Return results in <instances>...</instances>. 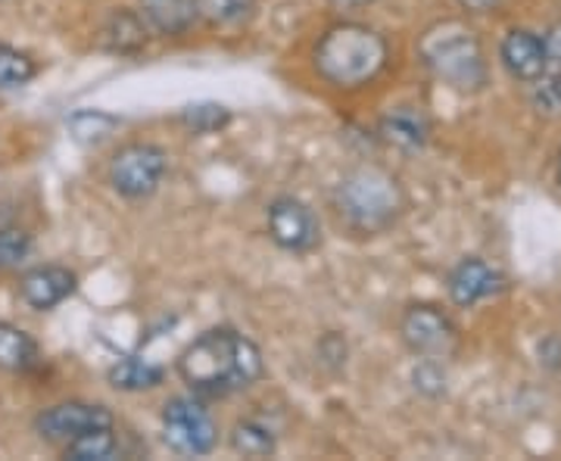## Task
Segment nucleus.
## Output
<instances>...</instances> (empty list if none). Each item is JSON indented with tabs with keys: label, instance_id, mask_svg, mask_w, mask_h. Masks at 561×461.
Returning a JSON list of instances; mask_svg holds the SVG:
<instances>
[{
	"label": "nucleus",
	"instance_id": "nucleus-30",
	"mask_svg": "<svg viewBox=\"0 0 561 461\" xmlns=\"http://www.w3.org/2000/svg\"><path fill=\"white\" fill-rule=\"evenodd\" d=\"M559 178H561V160H559Z\"/></svg>",
	"mask_w": 561,
	"mask_h": 461
},
{
	"label": "nucleus",
	"instance_id": "nucleus-24",
	"mask_svg": "<svg viewBox=\"0 0 561 461\" xmlns=\"http://www.w3.org/2000/svg\"><path fill=\"white\" fill-rule=\"evenodd\" d=\"M534 106L546 116H561V69H556L552 76L542 72L534 81Z\"/></svg>",
	"mask_w": 561,
	"mask_h": 461
},
{
	"label": "nucleus",
	"instance_id": "nucleus-27",
	"mask_svg": "<svg viewBox=\"0 0 561 461\" xmlns=\"http://www.w3.org/2000/svg\"><path fill=\"white\" fill-rule=\"evenodd\" d=\"M542 50H546V62L561 69V22H556V25L542 35Z\"/></svg>",
	"mask_w": 561,
	"mask_h": 461
},
{
	"label": "nucleus",
	"instance_id": "nucleus-7",
	"mask_svg": "<svg viewBox=\"0 0 561 461\" xmlns=\"http://www.w3.org/2000/svg\"><path fill=\"white\" fill-rule=\"evenodd\" d=\"M400 334L405 346L421 359H437L456 346V324L437 306H412L402 315Z\"/></svg>",
	"mask_w": 561,
	"mask_h": 461
},
{
	"label": "nucleus",
	"instance_id": "nucleus-29",
	"mask_svg": "<svg viewBox=\"0 0 561 461\" xmlns=\"http://www.w3.org/2000/svg\"><path fill=\"white\" fill-rule=\"evenodd\" d=\"M371 0H331V7L337 10H359V7H368Z\"/></svg>",
	"mask_w": 561,
	"mask_h": 461
},
{
	"label": "nucleus",
	"instance_id": "nucleus-15",
	"mask_svg": "<svg viewBox=\"0 0 561 461\" xmlns=\"http://www.w3.org/2000/svg\"><path fill=\"white\" fill-rule=\"evenodd\" d=\"M103 41L113 54H138L147 44V22L140 20L138 13L116 10L103 28Z\"/></svg>",
	"mask_w": 561,
	"mask_h": 461
},
{
	"label": "nucleus",
	"instance_id": "nucleus-8",
	"mask_svg": "<svg viewBox=\"0 0 561 461\" xmlns=\"http://www.w3.org/2000/svg\"><path fill=\"white\" fill-rule=\"evenodd\" d=\"M268 234L287 253H309L319 243V219L302 200L278 197L268 206Z\"/></svg>",
	"mask_w": 561,
	"mask_h": 461
},
{
	"label": "nucleus",
	"instance_id": "nucleus-20",
	"mask_svg": "<svg viewBox=\"0 0 561 461\" xmlns=\"http://www.w3.org/2000/svg\"><path fill=\"white\" fill-rule=\"evenodd\" d=\"M35 60L28 54H22L10 44H0V91H10V88H22L35 79Z\"/></svg>",
	"mask_w": 561,
	"mask_h": 461
},
{
	"label": "nucleus",
	"instance_id": "nucleus-21",
	"mask_svg": "<svg viewBox=\"0 0 561 461\" xmlns=\"http://www.w3.org/2000/svg\"><path fill=\"white\" fill-rule=\"evenodd\" d=\"M253 3L256 0H194L197 16L209 25H234L247 20L253 13Z\"/></svg>",
	"mask_w": 561,
	"mask_h": 461
},
{
	"label": "nucleus",
	"instance_id": "nucleus-28",
	"mask_svg": "<svg viewBox=\"0 0 561 461\" xmlns=\"http://www.w3.org/2000/svg\"><path fill=\"white\" fill-rule=\"evenodd\" d=\"M461 7H468V10H474V13H483V10H490L496 0H459Z\"/></svg>",
	"mask_w": 561,
	"mask_h": 461
},
{
	"label": "nucleus",
	"instance_id": "nucleus-17",
	"mask_svg": "<svg viewBox=\"0 0 561 461\" xmlns=\"http://www.w3.org/2000/svg\"><path fill=\"white\" fill-rule=\"evenodd\" d=\"M38 361L35 341L10 321H0V368L3 371H28Z\"/></svg>",
	"mask_w": 561,
	"mask_h": 461
},
{
	"label": "nucleus",
	"instance_id": "nucleus-11",
	"mask_svg": "<svg viewBox=\"0 0 561 461\" xmlns=\"http://www.w3.org/2000/svg\"><path fill=\"white\" fill-rule=\"evenodd\" d=\"M502 290V275L483 260H461L449 275V297L456 306H478Z\"/></svg>",
	"mask_w": 561,
	"mask_h": 461
},
{
	"label": "nucleus",
	"instance_id": "nucleus-13",
	"mask_svg": "<svg viewBox=\"0 0 561 461\" xmlns=\"http://www.w3.org/2000/svg\"><path fill=\"white\" fill-rule=\"evenodd\" d=\"M431 122L419 106H393L381 119V138L402 153H415L427 143Z\"/></svg>",
	"mask_w": 561,
	"mask_h": 461
},
{
	"label": "nucleus",
	"instance_id": "nucleus-14",
	"mask_svg": "<svg viewBox=\"0 0 561 461\" xmlns=\"http://www.w3.org/2000/svg\"><path fill=\"white\" fill-rule=\"evenodd\" d=\"M138 3L140 20L165 38H179L201 20L194 0H138Z\"/></svg>",
	"mask_w": 561,
	"mask_h": 461
},
{
	"label": "nucleus",
	"instance_id": "nucleus-2",
	"mask_svg": "<svg viewBox=\"0 0 561 461\" xmlns=\"http://www.w3.org/2000/svg\"><path fill=\"white\" fill-rule=\"evenodd\" d=\"M387 66V41L359 22H343L324 32L316 47V69L337 88H359Z\"/></svg>",
	"mask_w": 561,
	"mask_h": 461
},
{
	"label": "nucleus",
	"instance_id": "nucleus-23",
	"mask_svg": "<svg viewBox=\"0 0 561 461\" xmlns=\"http://www.w3.org/2000/svg\"><path fill=\"white\" fill-rule=\"evenodd\" d=\"M116 125H119V119H116V116H110V113H101V110H81V113H76V116L69 119L72 135L84 143L103 141Z\"/></svg>",
	"mask_w": 561,
	"mask_h": 461
},
{
	"label": "nucleus",
	"instance_id": "nucleus-16",
	"mask_svg": "<svg viewBox=\"0 0 561 461\" xmlns=\"http://www.w3.org/2000/svg\"><path fill=\"white\" fill-rule=\"evenodd\" d=\"M110 383L125 393H140V390H153L162 383V368L150 359L140 356H125L110 368Z\"/></svg>",
	"mask_w": 561,
	"mask_h": 461
},
{
	"label": "nucleus",
	"instance_id": "nucleus-10",
	"mask_svg": "<svg viewBox=\"0 0 561 461\" xmlns=\"http://www.w3.org/2000/svg\"><path fill=\"white\" fill-rule=\"evenodd\" d=\"M76 275L62 265H38L32 272H25L20 281V297L32 309L47 312L54 306H60L62 300H69L76 293Z\"/></svg>",
	"mask_w": 561,
	"mask_h": 461
},
{
	"label": "nucleus",
	"instance_id": "nucleus-9",
	"mask_svg": "<svg viewBox=\"0 0 561 461\" xmlns=\"http://www.w3.org/2000/svg\"><path fill=\"white\" fill-rule=\"evenodd\" d=\"M116 418L106 405H91V402H60L47 412L38 415V434L44 440L50 442H66L76 440L88 430H98V427H113Z\"/></svg>",
	"mask_w": 561,
	"mask_h": 461
},
{
	"label": "nucleus",
	"instance_id": "nucleus-19",
	"mask_svg": "<svg viewBox=\"0 0 561 461\" xmlns=\"http://www.w3.org/2000/svg\"><path fill=\"white\" fill-rule=\"evenodd\" d=\"M275 446H278L275 434L256 422L234 424V430H231V449L243 459H268V456H275Z\"/></svg>",
	"mask_w": 561,
	"mask_h": 461
},
{
	"label": "nucleus",
	"instance_id": "nucleus-3",
	"mask_svg": "<svg viewBox=\"0 0 561 461\" xmlns=\"http://www.w3.org/2000/svg\"><path fill=\"white\" fill-rule=\"evenodd\" d=\"M334 206L341 219L359 234H378L390 228L402 209V194L397 178L375 165L353 169L334 191Z\"/></svg>",
	"mask_w": 561,
	"mask_h": 461
},
{
	"label": "nucleus",
	"instance_id": "nucleus-12",
	"mask_svg": "<svg viewBox=\"0 0 561 461\" xmlns=\"http://www.w3.org/2000/svg\"><path fill=\"white\" fill-rule=\"evenodd\" d=\"M502 66L508 69V76L518 81H537L549 69L546 62V50H542V38L527 32V28H515L502 41Z\"/></svg>",
	"mask_w": 561,
	"mask_h": 461
},
{
	"label": "nucleus",
	"instance_id": "nucleus-5",
	"mask_svg": "<svg viewBox=\"0 0 561 461\" xmlns=\"http://www.w3.org/2000/svg\"><path fill=\"white\" fill-rule=\"evenodd\" d=\"M169 157L157 143H128L110 162V184L125 200H144L160 191Z\"/></svg>",
	"mask_w": 561,
	"mask_h": 461
},
{
	"label": "nucleus",
	"instance_id": "nucleus-1",
	"mask_svg": "<svg viewBox=\"0 0 561 461\" xmlns=\"http://www.w3.org/2000/svg\"><path fill=\"white\" fill-rule=\"evenodd\" d=\"M179 374L197 396H231L262 378V353L231 327H213L179 356Z\"/></svg>",
	"mask_w": 561,
	"mask_h": 461
},
{
	"label": "nucleus",
	"instance_id": "nucleus-26",
	"mask_svg": "<svg viewBox=\"0 0 561 461\" xmlns=\"http://www.w3.org/2000/svg\"><path fill=\"white\" fill-rule=\"evenodd\" d=\"M412 381H415V390L424 393V396H440L443 390H446V371L434 359H424L415 368Z\"/></svg>",
	"mask_w": 561,
	"mask_h": 461
},
{
	"label": "nucleus",
	"instance_id": "nucleus-18",
	"mask_svg": "<svg viewBox=\"0 0 561 461\" xmlns=\"http://www.w3.org/2000/svg\"><path fill=\"white\" fill-rule=\"evenodd\" d=\"M116 452H119V437L113 434V427H98L66 442V459L72 461H110Z\"/></svg>",
	"mask_w": 561,
	"mask_h": 461
},
{
	"label": "nucleus",
	"instance_id": "nucleus-4",
	"mask_svg": "<svg viewBox=\"0 0 561 461\" xmlns=\"http://www.w3.org/2000/svg\"><path fill=\"white\" fill-rule=\"evenodd\" d=\"M421 57L434 69V76L459 91H478L486 81V62H483L481 41L471 28L459 22L434 25L421 38Z\"/></svg>",
	"mask_w": 561,
	"mask_h": 461
},
{
	"label": "nucleus",
	"instance_id": "nucleus-22",
	"mask_svg": "<svg viewBox=\"0 0 561 461\" xmlns=\"http://www.w3.org/2000/svg\"><path fill=\"white\" fill-rule=\"evenodd\" d=\"M181 122H184L194 135H213V131H219V128H225V125L231 122V113H228V106H221V103H194V106H187V110L181 113Z\"/></svg>",
	"mask_w": 561,
	"mask_h": 461
},
{
	"label": "nucleus",
	"instance_id": "nucleus-25",
	"mask_svg": "<svg viewBox=\"0 0 561 461\" xmlns=\"http://www.w3.org/2000/svg\"><path fill=\"white\" fill-rule=\"evenodd\" d=\"M32 253V238L20 228H0V268H13Z\"/></svg>",
	"mask_w": 561,
	"mask_h": 461
},
{
	"label": "nucleus",
	"instance_id": "nucleus-6",
	"mask_svg": "<svg viewBox=\"0 0 561 461\" xmlns=\"http://www.w3.org/2000/svg\"><path fill=\"white\" fill-rule=\"evenodd\" d=\"M162 440L179 456H206L219 442V427L201 402L179 396L162 408Z\"/></svg>",
	"mask_w": 561,
	"mask_h": 461
}]
</instances>
